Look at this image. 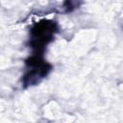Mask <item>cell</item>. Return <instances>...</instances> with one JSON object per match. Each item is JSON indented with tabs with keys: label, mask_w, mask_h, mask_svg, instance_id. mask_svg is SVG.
Returning <instances> with one entry per match:
<instances>
[{
	"label": "cell",
	"mask_w": 123,
	"mask_h": 123,
	"mask_svg": "<svg viewBox=\"0 0 123 123\" xmlns=\"http://www.w3.org/2000/svg\"><path fill=\"white\" fill-rule=\"evenodd\" d=\"M56 31V24L49 21H43L38 23L32 30L31 41L33 47H44L45 44L53 37V35Z\"/></svg>",
	"instance_id": "1"
}]
</instances>
